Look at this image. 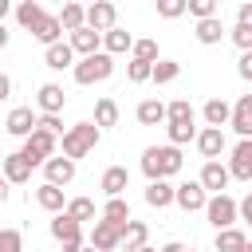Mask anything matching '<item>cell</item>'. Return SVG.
I'll use <instances>...</instances> for the list:
<instances>
[{"label":"cell","instance_id":"28","mask_svg":"<svg viewBox=\"0 0 252 252\" xmlns=\"http://www.w3.org/2000/svg\"><path fill=\"white\" fill-rule=\"evenodd\" d=\"M59 28H63V32H79V28H87V8L75 4V0H67L63 12H59Z\"/></svg>","mask_w":252,"mask_h":252},{"label":"cell","instance_id":"9","mask_svg":"<svg viewBox=\"0 0 252 252\" xmlns=\"http://www.w3.org/2000/svg\"><path fill=\"white\" fill-rule=\"evenodd\" d=\"M173 205L185 213H205L209 193L201 189V181H185V185H173Z\"/></svg>","mask_w":252,"mask_h":252},{"label":"cell","instance_id":"48","mask_svg":"<svg viewBox=\"0 0 252 252\" xmlns=\"http://www.w3.org/2000/svg\"><path fill=\"white\" fill-rule=\"evenodd\" d=\"M4 98H12V79L0 71V102H4Z\"/></svg>","mask_w":252,"mask_h":252},{"label":"cell","instance_id":"6","mask_svg":"<svg viewBox=\"0 0 252 252\" xmlns=\"http://www.w3.org/2000/svg\"><path fill=\"white\" fill-rule=\"evenodd\" d=\"M205 220L220 232V228H232L240 217H236V197H228V193H217V197H209V205H205Z\"/></svg>","mask_w":252,"mask_h":252},{"label":"cell","instance_id":"53","mask_svg":"<svg viewBox=\"0 0 252 252\" xmlns=\"http://www.w3.org/2000/svg\"><path fill=\"white\" fill-rule=\"evenodd\" d=\"M138 252H158V248H150V244H146V248H138Z\"/></svg>","mask_w":252,"mask_h":252},{"label":"cell","instance_id":"29","mask_svg":"<svg viewBox=\"0 0 252 252\" xmlns=\"http://www.w3.org/2000/svg\"><path fill=\"white\" fill-rule=\"evenodd\" d=\"M118 114H122V110H118V102H114L110 94H102V98L94 102V126H98V130L118 126Z\"/></svg>","mask_w":252,"mask_h":252},{"label":"cell","instance_id":"40","mask_svg":"<svg viewBox=\"0 0 252 252\" xmlns=\"http://www.w3.org/2000/svg\"><path fill=\"white\" fill-rule=\"evenodd\" d=\"M0 252H24V232L20 228H0Z\"/></svg>","mask_w":252,"mask_h":252},{"label":"cell","instance_id":"43","mask_svg":"<svg viewBox=\"0 0 252 252\" xmlns=\"http://www.w3.org/2000/svg\"><path fill=\"white\" fill-rule=\"evenodd\" d=\"M228 39H232L240 51H252V28H244V24H232V28H228Z\"/></svg>","mask_w":252,"mask_h":252},{"label":"cell","instance_id":"47","mask_svg":"<svg viewBox=\"0 0 252 252\" xmlns=\"http://www.w3.org/2000/svg\"><path fill=\"white\" fill-rule=\"evenodd\" d=\"M236 24H244V28H252V0H244V4L236 8Z\"/></svg>","mask_w":252,"mask_h":252},{"label":"cell","instance_id":"5","mask_svg":"<svg viewBox=\"0 0 252 252\" xmlns=\"http://www.w3.org/2000/svg\"><path fill=\"white\" fill-rule=\"evenodd\" d=\"M47 228H51V236L59 240V248H63V252H83V248H87V244H83V240H87V236H83V224H79V220H71L67 213H55Z\"/></svg>","mask_w":252,"mask_h":252},{"label":"cell","instance_id":"39","mask_svg":"<svg viewBox=\"0 0 252 252\" xmlns=\"http://www.w3.org/2000/svg\"><path fill=\"white\" fill-rule=\"evenodd\" d=\"M185 12L193 20H209V16H220L217 12V0H185Z\"/></svg>","mask_w":252,"mask_h":252},{"label":"cell","instance_id":"26","mask_svg":"<svg viewBox=\"0 0 252 252\" xmlns=\"http://www.w3.org/2000/svg\"><path fill=\"white\" fill-rule=\"evenodd\" d=\"M146 240H150V224H146V220H126V228H122V248H126V252H138V248H146Z\"/></svg>","mask_w":252,"mask_h":252},{"label":"cell","instance_id":"54","mask_svg":"<svg viewBox=\"0 0 252 252\" xmlns=\"http://www.w3.org/2000/svg\"><path fill=\"white\" fill-rule=\"evenodd\" d=\"M240 252H252V240H248V244H244V248H240Z\"/></svg>","mask_w":252,"mask_h":252},{"label":"cell","instance_id":"24","mask_svg":"<svg viewBox=\"0 0 252 252\" xmlns=\"http://www.w3.org/2000/svg\"><path fill=\"white\" fill-rule=\"evenodd\" d=\"M35 205H39L43 213H51V217H55V213H63V209H67V197H63V189H55V185H47V181H43V185L35 189Z\"/></svg>","mask_w":252,"mask_h":252},{"label":"cell","instance_id":"44","mask_svg":"<svg viewBox=\"0 0 252 252\" xmlns=\"http://www.w3.org/2000/svg\"><path fill=\"white\" fill-rule=\"evenodd\" d=\"M158 16H161V20H177V16H185V0H158Z\"/></svg>","mask_w":252,"mask_h":252},{"label":"cell","instance_id":"18","mask_svg":"<svg viewBox=\"0 0 252 252\" xmlns=\"http://www.w3.org/2000/svg\"><path fill=\"white\" fill-rule=\"evenodd\" d=\"M193 35H197V43L213 47V43H220V39L228 35V28H224L220 16H209V20H197V24H193Z\"/></svg>","mask_w":252,"mask_h":252},{"label":"cell","instance_id":"38","mask_svg":"<svg viewBox=\"0 0 252 252\" xmlns=\"http://www.w3.org/2000/svg\"><path fill=\"white\" fill-rule=\"evenodd\" d=\"M165 122H197V114H193L189 98H173V102L165 106Z\"/></svg>","mask_w":252,"mask_h":252},{"label":"cell","instance_id":"33","mask_svg":"<svg viewBox=\"0 0 252 252\" xmlns=\"http://www.w3.org/2000/svg\"><path fill=\"white\" fill-rule=\"evenodd\" d=\"M63 213H67L71 220H79V224H87V220H94V217H98V213H94V201H91V197H71Z\"/></svg>","mask_w":252,"mask_h":252},{"label":"cell","instance_id":"32","mask_svg":"<svg viewBox=\"0 0 252 252\" xmlns=\"http://www.w3.org/2000/svg\"><path fill=\"white\" fill-rule=\"evenodd\" d=\"M244 244H248V236H244V228H236V224H232V228H220L217 240H213L217 252H240Z\"/></svg>","mask_w":252,"mask_h":252},{"label":"cell","instance_id":"27","mask_svg":"<svg viewBox=\"0 0 252 252\" xmlns=\"http://www.w3.org/2000/svg\"><path fill=\"white\" fill-rule=\"evenodd\" d=\"M134 118L142 126H158V122H165V102L161 98H142L138 110H134Z\"/></svg>","mask_w":252,"mask_h":252},{"label":"cell","instance_id":"52","mask_svg":"<svg viewBox=\"0 0 252 252\" xmlns=\"http://www.w3.org/2000/svg\"><path fill=\"white\" fill-rule=\"evenodd\" d=\"M4 201H8V181L0 177V205H4Z\"/></svg>","mask_w":252,"mask_h":252},{"label":"cell","instance_id":"49","mask_svg":"<svg viewBox=\"0 0 252 252\" xmlns=\"http://www.w3.org/2000/svg\"><path fill=\"white\" fill-rule=\"evenodd\" d=\"M158 252H185V244H181V240H169V244H161Z\"/></svg>","mask_w":252,"mask_h":252},{"label":"cell","instance_id":"45","mask_svg":"<svg viewBox=\"0 0 252 252\" xmlns=\"http://www.w3.org/2000/svg\"><path fill=\"white\" fill-rule=\"evenodd\" d=\"M236 75H240L244 83H252V51H240V59H236Z\"/></svg>","mask_w":252,"mask_h":252},{"label":"cell","instance_id":"46","mask_svg":"<svg viewBox=\"0 0 252 252\" xmlns=\"http://www.w3.org/2000/svg\"><path fill=\"white\" fill-rule=\"evenodd\" d=\"M236 217H240V220H244V224L252 228V193H248L244 201H236Z\"/></svg>","mask_w":252,"mask_h":252},{"label":"cell","instance_id":"2","mask_svg":"<svg viewBox=\"0 0 252 252\" xmlns=\"http://www.w3.org/2000/svg\"><path fill=\"white\" fill-rule=\"evenodd\" d=\"M98 138H102V130H98L94 122H75V126H67L63 138H59L63 158H71V161L79 165V158H87V154L98 146Z\"/></svg>","mask_w":252,"mask_h":252},{"label":"cell","instance_id":"22","mask_svg":"<svg viewBox=\"0 0 252 252\" xmlns=\"http://www.w3.org/2000/svg\"><path fill=\"white\" fill-rule=\"evenodd\" d=\"M201 118H205V126L224 130V126H228V118H232V106H228L224 98H209V102L201 106Z\"/></svg>","mask_w":252,"mask_h":252},{"label":"cell","instance_id":"15","mask_svg":"<svg viewBox=\"0 0 252 252\" xmlns=\"http://www.w3.org/2000/svg\"><path fill=\"white\" fill-rule=\"evenodd\" d=\"M71 51H75V59H87V55H98L102 51V35L98 32H91V28H79V32H71Z\"/></svg>","mask_w":252,"mask_h":252},{"label":"cell","instance_id":"7","mask_svg":"<svg viewBox=\"0 0 252 252\" xmlns=\"http://www.w3.org/2000/svg\"><path fill=\"white\" fill-rule=\"evenodd\" d=\"M87 244H91L94 252H114V248L122 244V228L98 217V220L91 224V232H87Z\"/></svg>","mask_w":252,"mask_h":252},{"label":"cell","instance_id":"25","mask_svg":"<svg viewBox=\"0 0 252 252\" xmlns=\"http://www.w3.org/2000/svg\"><path fill=\"white\" fill-rule=\"evenodd\" d=\"M130 47H134V35H130L126 28H110V32L102 35V51H106L110 59H114V55H126Z\"/></svg>","mask_w":252,"mask_h":252},{"label":"cell","instance_id":"41","mask_svg":"<svg viewBox=\"0 0 252 252\" xmlns=\"http://www.w3.org/2000/svg\"><path fill=\"white\" fill-rule=\"evenodd\" d=\"M150 71H154V63H138V59L126 63V79L130 83H150Z\"/></svg>","mask_w":252,"mask_h":252},{"label":"cell","instance_id":"55","mask_svg":"<svg viewBox=\"0 0 252 252\" xmlns=\"http://www.w3.org/2000/svg\"><path fill=\"white\" fill-rule=\"evenodd\" d=\"M83 252H94V248H91V244H87V248H83Z\"/></svg>","mask_w":252,"mask_h":252},{"label":"cell","instance_id":"23","mask_svg":"<svg viewBox=\"0 0 252 252\" xmlns=\"http://www.w3.org/2000/svg\"><path fill=\"white\" fill-rule=\"evenodd\" d=\"M0 177H4L8 185H28V181H32V165H28L20 154H8V158H4V169H0Z\"/></svg>","mask_w":252,"mask_h":252},{"label":"cell","instance_id":"11","mask_svg":"<svg viewBox=\"0 0 252 252\" xmlns=\"http://www.w3.org/2000/svg\"><path fill=\"white\" fill-rule=\"evenodd\" d=\"M197 154L205 158V161H220V154L228 150V142H224V130H213V126H205V130H197Z\"/></svg>","mask_w":252,"mask_h":252},{"label":"cell","instance_id":"37","mask_svg":"<svg viewBox=\"0 0 252 252\" xmlns=\"http://www.w3.org/2000/svg\"><path fill=\"white\" fill-rule=\"evenodd\" d=\"M130 59H138V63H158V59H161V55H158V39H134Z\"/></svg>","mask_w":252,"mask_h":252},{"label":"cell","instance_id":"35","mask_svg":"<svg viewBox=\"0 0 252 252\" xmlns=\"http://www.w3.org/2000/svg\"><path fill=\"white\" fill-rule=\"evenodd\" d=\"M177 75H181V63H177V59H158V63H154V71H150V83L165 87V83H173Z\"/></svg>","mask_w":252,"mask_h":252},{"label":"cell","instance_id":"31","mask_svg":"<svg viewBox=\"0 0 252 252\" xmlns=\"http://www.w3.org/2000/svg\"><path fill=\"white\" fill-rule=\"evenodd\" d=\"M102 220L126 228V220H134V217H130V201H126V197H110V201L102 205Z\"/></svg>","mask_w":252,"mask_h":252},{"label":"cell","instance_id":"21","mask_svg":"<svg viewBox=\"0 0 252 252\" xmlns=\"http://www.w3.org/2000/svg\"><path fill=\"white\" fill-rule=\"evenodd\" d=\"M32 35L43 43V47H51V43H59L63 39V28H59V16H51V12H43L39 20H35V28H32Z\"/></svg>","mask_w":252,"mask_h":252},{"label":"cell","instance_id":"1","mask_svg":"<svg viewBox=\"0 0 252 252\" xmlns=\"http://www.w3.org/2000/svg\"><path fill=\"white\" fill-rule=\"evenodd\" d=\"M181 165H185V158H181V150L169 146V142L142 150V173H146V181H169L173 173H181Z\"/></svg>","mask_w":252,"mask_h":252},{"label":"cell","instance_id":"13","mask_svg":"<svg viewBox=\"0 0 252 252\" xmlns=\"http://www.w3.org/2000/svg\"><path fill=\"white\" fill-rule=\"evenodd\" d=\"M197 181H201V189H205L209 197H217V193H224V189H228V181H232V177H228V165H224V161H205Z\"/></svg>","mask_w":252,"mask_h":252},{"label":"cell","instance_id":"30","mask_svg":"<svg viewBox=\"0 0 252 252\" xmlns=\"http://www.w3.org/2000/svg\"><path fill=\"white\" fill-rule=\"evenodd\" d=\"M146 205L150 209H169L173 205V185L169 181H150L146 185Z\"/></svg>","mask_w":252,"mask_h":252},{"label":"cell","instance_id":"20","mask_svg":"<svg viewBox=\"0 0 252 252\" xmlns=\"http://www.w3.org/2000/svg\"><path fill=\"white\" fill-rule=\"evenodd\" d=\"M228 126H232L240 138H252V94H240V98L232 102V118H228Z\"/></svg>","mask_w":252,"mask_h":252},{"label":"cell","instance_id":"4","mask_svg":"<svg viewBox=\"0 0 252 252\" xmlns=\"http://www.w3.org/2000/svg\"><path fill=\"white\" fill-rule=\"evenodd\" d=\"M55 150H59V138H51V134H43V130H32L16 154H20V158L35 169V165H43L47 158H55Z\"/></svg>","mask_w":252,"mask_h":252},{"label":"cell","instance_id":"17","mask_svg":"<svg viewBox=\"0 0 252 252\" xmlns=\"http://www.w3.org/2000/svg\"><path fill=\"white\" fill-rule=\"evenodd\" d=\"M4 130H8L12 138H28V134L35 130V114H32V106H12L8 118H4Z\"/></svg>","mask_w":252,"mask_h":252},{"label":"cell","instance_id":"50","mask_svg":"<svg viewBox=\"0 0 252 252\" xmlns=\"http://www.w3.org/2000/svg\"><path fill=\"white\" fill-rule=\"evenodd\" d=\"M8 39H12V32H8V28H4V24H0V51H4V47H8Z\"/></svg>","mask_w":252,"mask_h":252},{"label":"cell","instance_id":"16","mask_svg":"<svg viewBox=\"0 0 252 252\" xmlns=\"http://www.w3.org/2000/svg\"><path fill=\"white\" fill-rule=\"evenodd\" d=\"M35 106H39V114H59V110L67 106L63 87H59V83H43V87L35 91Z\"/></svg>","mask_w":252,"mask_h":252},{"label":"cell","instance_id":"56","mask_svg":"<svg viewBox=\"0 0 252 252\" xmlns=\"http://www.w3.org/2000/svg\"><path fill=\"white\" fill-rule=\"evenodd\" d=\"M185 252H193V248H185Z\"/></svg>","mask_w":252,"mask_h":252},{"label":"cell","instance_id":"36","mask_svg":"<svg viewBox=\"0 0 252 252\" xmlns=\"http://www.w3.org/2000/svg\"><path fill=\"white\" fill-rule=\"evenodd\" d=\"M165 134H169V146H185V142H193L197 138V126L193 122H165Z\"/></svg>","mask_w":252,"mask_h":252},{"label":"cell","instance_id":"19","mask_svg":"<svg viewBox=\"0 0 252 252\" xmlns=\"http://www.w3.org/2000/svg\"><path fill=\"white\" fill-rule=\"evenodd\" d=\"M43 63L51 67V71H71L79 59H75V51H71V43L67 39H59V43H51V47H43Z\"/></svg>","mask_w":252,"mask_h":252},{"label":"cell","instance_id":"42","mask_svg":"<svg viewBox=\"0 0 252 252\" xmlns=\"http://www.w3.org/2000/svg\"><path fill=\"white\" fill-rule=\"evenodd\" d=\"M35 130H43V134H51V138H63L59 114H39V118H35Z\"/></svg>","mask_w":252,"mask_h":252},{"label":"cell","instance_id":"12","mask_svg":"<svg viewBox=\"0 0 252 252\" xmlns=\"http://www.w3.org/2000/svg\"><path fill=\"white\" fill-rule=\"evenodd\" d=\"M43 181H47V185H55V189L71 185V181H75V161H71V158H63V154L47 158V161H43Z\"/></svg>","mask_w":252,"mask_h":252},{"label":"cell","instance_id":"51","mask_svg":"<svg viewBox=\"0 0 252 252\" xmlns=\"http://www.w3.org/2000/svg\"><path fill=\"white\" fill-rule=\"evenodd\" d=\"M8 12H12V4H8V0H0V24H4V16H8Z\"/></svg>","mask_w":252,"mask_h":252},{"label":"cell","instance_id":"3","mask_svg":"<svg viewBox=\"0 0 252 252\" xmlns=\"http://www.w3.org/2000/svg\"><path fill=\"white\" fill-rule=\"evenodd\" d=\"M71 75H75V83H79V87L106 83V79L114 75V59H110L106 51H98V55H87V59H79V63L71 67Z\"/></svg>","mask_w":252,"mask_h":252},{"label":"cell","instance_id":"34","mask_svg":"<svg viewBox=\"0 0 252 252\" xmlns=\"http://www.w3.org/2000/svg\"><path fill=\"white\" fill-rule=\"evenodd\" d=\"M39 16H43V4H39V0H20V4H16V24H20V28L32 32Z\"/></svg>","mask_w":252,"mask_h":252},{"label":"cell","instance_id":"10","mask_svg":"<svg viewBox=\"0 0 252 252\" xmlns=\"http://www.w3.org/2000/svg\"><path fill=\"white\" fill-rule=\"evenodd\" d=\"M228 177L236 181H252V138H240L228 154Z\"/></svg>","mask_w":252,"mask_h":252},{"label":"cell","instance_id":"14","mask_svg":"<svg viewBox=\"0 0 252 252\" xmlns=\"http://www.w3.org/2000/svg\"><path fill=\"white\" fill-rule=\"evenodd\" d=\"M98 189L106 193V201H110V197H122V193L130 189V169H126V165H106L102 177H98Z\"/></svg>","mask_w":252,"mask_h":252},{"label":"cell","instance_id":"8","mask_svg":"<svg viewBox=\"0 0 252 252\" xmlns=\"http://www.w3.org/2000/svg\"><path fill=\"white\" fill-rule=\"evenodd\" d=\"M87 28L98 32V35H106L110 28H118V8H114L110 0H94V4H87Z\"/></svg>","mask_w":252,"mask_h":252}]
</instances>
